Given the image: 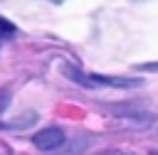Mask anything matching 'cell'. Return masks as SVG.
I'll return each instance as SVG.
<instances>
[{
	"label": "cell",
	"mask_w": 158,
	"mask_h": 155,
	"mask_svg": "<svg viewBox=\"0 0 158 155\" xmlns=\"http://www.w3.org/2000/svg\"><path fill=\"white\" fill-rule=\"evenodd\" d=\"M32 143H35L40 150H54V148H59V145L64 143V133H62L59 128L49 125V128H42L40 133H35Z\"/></svg>",
	"instance_id": "cell-1"
},
{
	"label": "cell",
	"mask_w": 158,
	"mask_h": 155,
	"mask_svg": "<svg viewBox=\"0 0 158 155\" xmlns=\"http://www.w3.org/2000/svg\"><path fill=\"white\" fill-rule=\"evenodd\" d=\"M15 34V25L5 17H0V37H12Z\"/></svg>",
	"instance_id": "cell-2"
},
{
	"label": "cell",
	"mask_w": 158,
	"mask_h": 155,
	"mask_svg": "<svg viewBox=\"0 0 158 155\" xmlns=\"http://www.w3.org/2000/svg\"><path fill=\"white\" fill-rule=\"evenodd\" d=\"M138 69H143V71H153V69H158V62H151V64H138Z\"/></svg>",
	"instance_id": "cell-3"
},
{
	"label": "cell",
	"mask_w": 158,
	"mask_h": 155,
	"mask_svg": "<svg viewBox=\"0 0 158 155\" xmlns=\"http://www.w3.org/2000/svg\"><path fill=\"white\" fill-rule=\"evenodd\" d=\"M133 2H148V0H133Z\"/></svg>",
	"instance_id": "cell-4"
},
{
	"label": "cell",
	"mask_w": 158,
	"mask_h": 155,
	"mask_svg": "<svg viewBox=\"0 0 158 155\" xmlns=\"http://www.w3.org/2000/svg\"><path fill=\"white\" fill-rule=\"evenodd\" d=\"M49 2H62V0H49Z\"/></svg>",
	"instance_id": "cell-5"
},
{
	"label": "cell",
	"mask_w": 158,
	"mask_h": 155,
	"mask_svg": "<svg viewBox=\"0 0 158 155\" xmlns=\"http://www.w3.org/2000/svg\"><path fill=\"white\" fill-rule=\"evenodd\" d=\"M151 155H158V153H151Z\"/></svg>",
	"instance_id": "cell-6"
}]
</instances>
